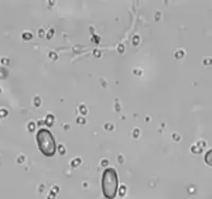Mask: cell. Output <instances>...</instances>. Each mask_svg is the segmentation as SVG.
<instances>
[{
    "mask_svg": "<svg viewBox=\"0 0 212 199\" xmlns=\"http://www.w3.org/2000/svg\"><path fill=\"white\" fill-rule=\"evenodd\" d=\"M102 189L106 198L112 199L116 197L118 191V177L115 168L109 167L104 170L102 178Z\"/></svg>",
    "mask_w": 212,
    "mask_h": 199,
    "instance_id": "cell-1",
    "label": "cell"
},
{
    "mask_svg": "<svg viewBox=\"0 0 212 199\" xmlns=\"http://www.w3.org/2000/svg\"><path fill=\"white\" fill-rule=\"evenodd\" d=\"M37 144L40 151L47 157H51L56 151V143L53 134L47 129H40L36 136Z\"/></svg>",
    "mask_w": 212,
    "mask_h": 199,
    "instance_id": "cell-2",
    "label": "cell"
},
{
    "mask_svg": "<svg viewBox=\"0 0 212 199\" xmlns=\"http://www.w3.org/2000/svg\"><path fill=\"white\" fill-rule=\"evenodd\" d=\"M205 160H206V163L212 166V149L209 150L206 154V157H205Z\"/></svg>",
    "mask_w": 212,
    "mask_h": 199,
    "instance_id": "cell-3",
    "label": "cell"
}]
</instances>
